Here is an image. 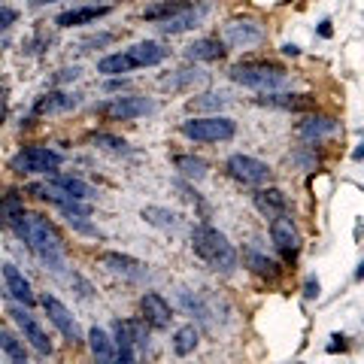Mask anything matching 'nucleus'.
<instances>
[{"mask_svg":"<svg viewBox=\"0 0 364 364\" xmlns=\"http://www.w3.org/2000/svg\"><path fill=\"white\" fill-rule=\"evenodd\" d=\"M112 40H116V33H97V37L82 40V49H104V46H109Z\"/></svg>","mask_w":364,"mask_h":364,"instance_id":"obj_38","label":"nucleus"},{"mask_svg":"<svg viewBox=\"0 0 364 364\" xmlns=\"http://www.w3.org/2000/svg\"><path fill=\"white\" fill-rule=\"evenodd\" d=\"M170 49L155 40H143V43H134L128 46L124 52H112L107 58L97 61V73L104 76H124L131 70H143V67H158L161 61H167Z\"/></svg>","mask_w":364,"mask_h":364,"instance_id":"obj_3","label":"nucleus"},{"mask_svg":"<svg viewBox=\"0 0 364 364\" xmlns=\"http://www.w3.org/2000/svg\"><path fill=\"white\" fill-rule=\"evenodd\" d=\"M100 261H104V267L109 273H116V277L128 279V282H143L146 277H149V267H146L143 261H136V258L124 255V252H104Z\"/></svg>","mask_w":364,"mask_h":364,"instance_id":"obj_16","label":"nucleus"},{"mask_svg":"<svg viewBox=\"0 0 364 364\" xmlns=\"http://www.w3.org/2000/svg\"><path fill=\"white\" fill-rule=\"evenodd\" d=\"M203 16H207V4H200L198 6V0L191 4L188 9H182V13H176L173 18H167V21H158V31L161 33H182V31H191V28H198Z\"/></svg>","mask_w":364,"mask_h":364,"instance_id":"obj_21","label":"nucleus"},{"mask_svg":"<svg viewBox=\"0 0 364 364\" xmlns=\"http://www.w3.org/2000/svg\"><path fill=\"white\" fill-rule=\"evenodd\" d=\"M231 79L237 85H243V88H255V91H273V88H279V85H286V79H289V70L282 64L277 61H240V64H234L231 67Z\"/></svg>","mask_w":364,"mask_h":364,"instance_id":"obj_4","label":"nucleus"},{"mask_svg":"<svg viewBox=\"0 0 364 364\" xmlns=\"http://www.w3.org/2000/svg\"><path fill=\"white\" fill-rule=\"evenodd\" d=\"M331 33H334V28H331V18H325V21H318V37H331Z\"/></svg>","mask_w":364,"mask_h":364,"instance_id":"obj_41","label":"nucleus"},{"mask_svg":"<svg viewBox=\"0 0 364 364\" xmlns=\"http://www.w3.org/2000/svg\"><path fill=\"white\" fill-rule=\"evenodd\" d=\"M191 249H195V255L203 261V264H210L219 273H234L237 261H240L234 243L210 222H200V225L191 228Z\"/></svg>","mask_w":364,"mask_h":364,"instance_id":"obj_2","label":"nucleus"},{"mask_svg":"<svg viewBox=\"0 0 364 364\" xmlns=\"http://www.w3.org/2000/svg\"><path fill=\"white\" fill-rule=\"evenodd\" d=\"M282 55H291V58H294V55H301V49L294 43H286V46H282Z\"/></svg>","mask_w":364,"mask_h":364,"instance_id":"obj_44","label":"nucleus"},{"mask_svg":"<svg viewBox=\"0 0 364 364\" xmlns=\"http://www.w3.org/2000/svg\"><path fill=\"white\" fill-rule=\"evenodd\" d=\"M207 82V73L198 70V67H182V70H173L170 76H161L158 85L164 91H186V88H195Z\"/></svg>","mask_w":364,"mask_h":364,"instance_id":"obj_27","label":"nucleus"},{"mask_svg":"<svg viewBox=\"0 0 364 364\" xmlns=\"http://www.w3.org/2000/svg\"><path fill=\"white\" fill-rule=\"evenodd\" d=\"M79 107V97L70 95V91L61 88H49L46 95H40L33 100V119L37 116H58V112H70Z\"/></svg>","mask_w":364,"mask_h":364,"instance_id":"obj_17","label":"nucleus"},{"mask_svg":"<svg viewBox=\"0 0 364 364\" xmlns=\"http://www.w3.org/2000/svg\"><path fill=\"white\" fill-rule=\"evenodd\" d=\"M109 13H112V6H73L55 18V25L58 28H82V25H91V21H97V18H107Z\"/></svg>","mask_w":364,"mask_h":364,"instance_id":"obj_23","label":"nucleus"},{"mask_svg":"<svg viewBox=\"0 0 364 364\" xmlns=\"http://www.w3.org/2000/svg\"><path fill=\"white\" fill-rule=\"evenodd\" d=\"M49 186H52L55 191H61V195H67V198H76V200H95V195H97L91 182L79 179V176H67V173H58V170H55V173H52Z\"/></svg>","mask_w":364,"mask_h":364,"instance_id":"obj_22","label":"nucleus"},{"mask_svg":"<svg viewBox=\"0 0 364 364\" xmlns=\"http://www.w3.org/2000/svg\"><path fill=\"white\" fill-rule=\"evenodd\" d=\"M243 264L255 273V277L261 279H267V282H279L282 279V273H286V267L279 264L277 258H267L264 252H258V249H243Z\"/></svg>","mask_w":364,"mask_h":364,"instance_id":"obj_19","label":"nucleus"},{"mask_svg":"<svg viewBox=\"0 0 364 364\" xmlns=\"http://www.w3.org/2000/svg\"><path fill=\"white\" fill-rule=\"evenodd\" d=\"M173 167L179 170L188 182H203L210 176V164L200 155H173Z\"/></svg>","mask_w":364,"mask_h":364,"instance_id":"obj_30","label":"nucleus"},{"mask_svg":"<svg viewBox=\"0 0 364 364\" xmlns=\"http://www.w3.org/2000/svg\"><path fill=\"white\" fill-rule=\"evenodd\" d=\"M258 107H270V109H286V112H304V109H313L316 107V97L313 95H294V91H264L261 97H255Z\"/></svg>","mask_w":364,"mask_h":364,"instance_id":"obj_15","label":"nucleus"},{"mask_svg":"<svg viewBox=\"0 0 364 364\" xmlns=\"http://www.w3.org/2000/svg\"><path fill=\"white\" fill-rule=\"evenodd\" d=\"M76 76H79L76 67H73V70H70V67H67V70H61V73H58V82H67V79H76Z\"/></svg>","mask_w":364,"mask_h":364,"instance_id":"obj_42","label":"nucleus"},{"mask_svg":"<svg viewBox=\"0 0 364 364\" xmlns=\"http://www.w3.org/2000/svg\"><path fill=\"white\" fill-rule=\"evenodd\" d=\"M64 219H67V225H70L76 234H85V237H100L97 228L88 222V215H64Z\"/></svg>","mask_w":364,"mask_h":364,"instance_id":"obj_36","label":"nucleus"},{"mask_svg":"<svg viewBox=\"0 0 364 364\" xmlns=\"http://www.w3.org/2000/svg\"><path fill=\"white\" fill-rule=\"evenodd\" d=\"M9 316H13V322L18 325V331L21 334H25V340H28V343L33 346V349H37L40 352V355H52V340H49V334H46L43 331V328H40V322H37V316H33L31 313V306H25V304H9V310H6Z\"/></svg>","mask_w":364,"mask_h":364,"instance_id":"obj_12","label":"nucleus"},{"mask_svg":"<svg viewBox=\"0 0 364 364\" xmlns=\"http://www.w3.org/2000/svg\"><path fill=\"white\" fill-rule=\"evenodd\" d=\"M340 128V122L334 116H310L298 124V136L304 143H322L328 136H334Z\"/></svg>","mask_w":364,"mask_h":364,"instance_id":"obj_20","label":"nucleus"},{"mask_svg":"<svg viewBox=\"0 0 364 364\" xmlns=\"http://www.w3.org/2000/svg\"><path fill=\"white\" fill-rule=\"evenodd\" d=\"M112 340H116V361L131 364L140 352L149 349V325L143 318H116Z\"/></svg>","mask_w":364,"mask_h":364,"instance_id":"obj_5","label":"nucleus"},{"mask_svg":"<svg viewBox=\"0 0 364 364\" xmlns=\"http://www.w3.org/2000/svg\"><path fill=\"white\" fill-rule=\"evenodd\" d=\"M25 210V191L18 188H0V228H6L16 222V215Z\"/></svg>","mask_w":364,"mask_h":364,"instance_id":"obj_29","label":"nucleus"},{"mask_svg":"<svg viewBox=\"0 0 364 364\" xmlns=\"http://www.w3.org/2000/svg\"><path fill=\"white\" fill-rule=\"evenodd\" d=\"M85 343L91 349V355H95L97 361H116V340H112V334L107 331V328H88V334H85Z\"/></svg>","mask_w":364,"mask_h":364,"instance_id":"obj_25","label":"nucleus"},{"mask_svg":"<svg viewBox=\"0 0 364 364\" xmlns=\"http://www.w3.org/2000/svg\"><path fill=\"white\" fill-rule=\"evenodd\" d=\"M0 349L6 352L13 361H18V364H25L28 361V349H25V343L16 337V334H9V331H0Z\"/></svg>","mask_w":364,"mask_h":364,"instance_id":"obj_35","label":"nucleus"},{"mask_svg":"<svg viewBox=\"0 0 364 364\" xmlns=\"http://www.w3.org/2000/svg\"><path fill=\"white\" fill-rule=\"evenodd\" d=\"M186 55L191 61H207V64H213V61H222L225 55H228V46H225V40L222 37H200V40H195L186 49Z\"/></svg>","mask_w":364,"mask_h":364,"instance_id":"obj_24","label":"nucleus"},{"mask_svg":"<svg viewBox=\"0 0 364 364\" xmlns=\"http://www.w3.org/2000/svg\"><path fill=\"white\" fill-rule=\"evenodd\" d=\"M4 119H6V91L0 88V122H4Z\"/></svg>","mask_w":364,"mask_h":364,"instance_id":"obj_43","label":"nucleus"},{"mask_svg":"<svg viewBox=\"0 0 364 364\" xmlns=\"http://www.w3.org/2000/svg\"><path fill=\"white\" fill-rule=\"evenodd\" d=\"M46 4H58V0H31V6H46Z\"/></svg>","mask_w":364,"mask_h":364,"instance_id":"obj_45","label":"nucleus"},{"mask_svg":"<svg viewBox=\"0 0 364 364\" xmlns=\"http://www.w3.org/2000/svg\"><path fill=\"white\" fill-rule=\"evenodd\" d=\"M140 318L152 328V331H164V328H170L173 310H170V304L158 291H146L140 298Z\"/></svg>","mask_w":364,"mask_h":364,"instance_id":"obj_14","label":"nucleus"},{"mask_svg":"<svg viewBox=\"0 0 364 364\" xmlns=\"http://www.w3.org/2000/svg\"><path fill=\"white\" fill-rule=\"evenodd\" d=\"M252 203L264 219H273V215H279V213H289V198L282 195L279 188H258L252 195Z\"/></svg>","mask_w":364,"mask_h":364,"instance_id":"obj_26","label":"nucleus"},{"mask_svg":"<svg viewBox=\"0 0 364 364\" xmlns=\"http://www.w3.org/2000/svg\"><path fill=\"white\" fill-rule=\"evenodd\" d=\"M331 340H334V343L331 346H328V352H346L349 349V343H346V334H331Z\"/></svg>","mask_w":364,"mask_h":364,"instance_id":"obj_40","label":"nucleus"},{"mask_svg":"<svg viewBox=\"0 0 364 364\" xmlns=\"http://www.w3.org/2000/svg\"><path fill=\"white\" fill-rule=\"evenodd\" d=\"M318 294H322V286H318L316 277H310V279L304 282V298H306V301H316Z\"/></svg>","mask_w":364,"mask_h":364,"instance_id":"obj_39","label":"nucleus"},{"mask_svg":"<svg viewBox=\"0 0 364 364\" xmlns=\"http://www.w3.org/2000/svg\"><path fill=\"white\" fill-rule=\"evenodd\" d=\"M191 4H195V0H158V4L143 9V18L158 25V21H167V18H173L176 13H182V9H188Z\"/></svg>","mask_w":364,"mask_h":364,"instance_id":"obj_31","label":"nucleus"},{"mask_svg":"<svg viewBox=\"0 0 364 364\" xmlns=\"http://www.w3.org/2000/svg\"><path fill=\"white\" fill-rule=\"evenodd\" d=\"M64 155L49 149V146H25L9 158V170L18 176H52L61 167Z\"/></svg>","mask_w":364,"mask_h":364,"instance_id":"obj_6","label":"nucleus"},{"mask_svg":"<svg viewBox=\"0 0 364 364\" xmlns=\"http://www.w3.org/2000/svg\"><path fill=\"white\" fill-rule=\"evenodd\" d=\"M43 310H46V316H49V322L58 328V334L67 340L70 346H79V343H85V334H82V328H79V322H76V316L67 310V306L55 298V294H46L43 298Z\"/></svg>","mask_w":364,"mask_h":364,"instance_id":"obj_13","label":"nucleus"},{"mask_svg":"<svg viewBox=\"0 0 364 364\" xmlns=\"http://www.w3.org/2000/svg\"><path fill=\"white\" fill-rule=\"evenodd\" d=\"M198 343H200V331L195 325H182V328H176V334H173V352L179 358H186V355H191V352L198 349Z\"/></svg>","mask_w":364,"mask_h":364,"instance_id":"obj_32","label":"nucleus"},{"mask_svg":"<svg viewBox=\"0 0 364 364\" xmlns=\"http://www.w3.org/2000/svg\"><path fill=\"white\" fill-rule=\"evenodd\" d=\"M222 40H225V46H231V49H252V46H261L267 40V31L252 16H237L225 25Z\"/></svg>","mask_w":364,"mask_h":364,"instance_id":"obj_11","label":"nucleus"},{"mask_svg":"<svg viewBox=\"0 0 364 364\" xmlns=\"http://www.w3.org/2000/svg\"><path fill=\"white\" fill-rule=\"evenodd\" d=\"M140 215H143L146 225L158 228V231H179V228H182V215L179 213L167 210V207H155V203H152V207H143Z\"/></svg>","mask_w":364,"mask_h":364,"instance_id":"obj_28","label":"nucleus"},{"mask_svg":"<svg viewBox=\"0 0 364 364\" xmlns=\"http://www.w3.org/2000/svg\"><path fill=\"white\" fill-rule=\"evenodd\" d=\"M270 240L279 249V255H282L286 264H294V261H298L304 240H301V231H298V225H294V219L289 213H279V215L270 219Z\"/></svg>","mask_w":364,"mask_h":364,"instance_id":"obj_9","label":"nucleus"},{"mask_svg":"<svg viewBox=\"0 0 364 364\" xmlns=\"http://www.w3.org/2000/svg\"><path fill=\"white\" fill-rule=\"evenodd\" d=\"M91 143L104 152H112V155H134L128 140H122V136H116V134H107V131H95L91 134Z\"/></svg>","mask_w":364,"mask_h":364,"instance_id":"obj_33","label":"nucleus"},{"mask_svg":"<svg viewBox=\"0 0 364 364\" xmlns=\"http://www.w3.org/2000/svg\"><path fill=\"white\" fill-rule=\"evenodd\" d=\"M179 134L191 143H228L237 134V122L228 116H198L182 122Z\"/></svg>","mask_w":364,"mask_h":364,"instance_id":"obj_7","label":"nucleus"},{"mask_svg":"<svg viewBox=\"0 0 364 364\" xmlns=\"http://www.w3.org/2000/svg\"><path fill=\"white\" fill-rule=\"evenodd\" d=\"M97 116H104L109 122H134V119H143V116H152L158 109V104L152 97H143V95H122V97H109L104 104H97Z\"/></svg>","mask_w":364,"mask_h":364,"instance_id":"obj_8","label":"nucleus"},{"mask_svg":"<svg viewBox=\"0 0 364 364\" xmlns=\"http://www.w3.org/2000/svg\"><path fill=\"white\" fill-rule=\"evenodd\" d=\"M225 173L231 176L234 182H240V186H252V188H258V186H264V182H270L273 170H270V164L261 161V158H252V155L237 152V155H231V158L225 161Z\"/></svg>","mask_w":364,"mask_h":364,"instance_id":"obj_10","label":"nucleus"},{"mask_svg":"<svg viewBox=\"0 0 364 364\" xmlns=\"http://www.w3.org/2000/svg\"><path fill=\"white\" fill-rule=\"evenodd\" d=\"M18 21V9L13 6H0V33H6Z\"/></svg>","mask_w":364,"mask_h":364,"instance_id":"obj_37","label":"nucleus"},{"mask_svg":"<svg viewBox=\"0 0 364 364\" xmlns=\"http://www.w3.org/2000/svg\"><path fill=\"white\" fill-rule=\"evenodd\" d=\"M228 104V97L222 91H207V95H198L188 100V109L191 112H203V109H222Z\"/></svg>","mask_w":364,"mask_h":364,"instance_id":"obj_34","label":"nucleus"},{"mask_svg":"<svg viewBox=\"0 0 364 364\" xmlns=\"http://www.w3.org/2000/svg\"><path fill=\"white\" fill-rule=\"evenodd\" d=\"M0 273H4L6 294H9V298H13L16 304H25V306H33V304H37V294H33L28 277L13 264V261H6V264L0 267Z\"/></svg>","mask_w":364,"mask_h":364,"instance_id":"obj_18","label":"nucleus"},{"mask_svg":"<svg viewBox=\"0 0 364 364\" xmlns=\"http://www.w3.org/2000/svg\"><path fill=\"white\" fill-rule=\"evenodd\" d=\"M9 231H13L18 240L43 261L46 267H55V270L61 267V261H64V240H61L58 228L46 219V215L21 210L16 215V222L9 225Z\"/></svg>","mask_w":364,"mask_h":364,"instance_id":"obj_1","label":"nucleus"}]
</instances>
